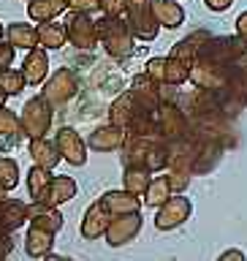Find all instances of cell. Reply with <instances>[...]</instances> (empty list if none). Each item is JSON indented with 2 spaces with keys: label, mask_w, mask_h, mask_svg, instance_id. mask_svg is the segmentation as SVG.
I'll return each mask as SVG.
<instances>
[{
  "label": "cell",
  "mask_w": 247,
  "mask_h": 261,
  "mask_svg": "<svg viewBox=\"0 0 247 261\" xmlns=\"http://www.w3.org/2000/svg\"><path fill=\"white\" fill-rule=\"evenodd\" d=\"M98 22V44L106 49V55L125 60L136 49V36L128 28L125 16H101Z\"/></svg>",
  "instance_id": "obj_1"
},
{
  "label": "cell",
  "mask_w": 247,
  "mask_h": 261,
  "mask_svg": "<svg viewBox=\"0 0 247 261\" xmlns=\"http://www.w3.org/2000/svg\"><path fill=\"white\" fill-rule=\"evenodd\" d=\"M193 163H196V142L193 136H185L179 142L169 144V166H166V177L171 182L174 193H185V188L190 185L193 174Z\"/></svg>",
  "instance_id": "obj_2"
},
{
  "label": "cell",
  "mask_w": 247,
  "mask_h": 261,
  "mask_svg": "<svg viewBox=\"0 0 247 261\" xmlns=\"http://www.w3.org/2000/svg\"><path fill=\"white\" fill-rule=\"evenodd\" d=\"M19 120H22V130L28 139L46 136L49 128H52V120H54V106L38 93V95H33L30 101H24L22 112H19Z\"/></svg>",
  "instance_id": "obj_3"
},
{
  "label": "cell",
  "mask_w": 247,
  "mask_h": 261,
  "mask_svg": "<svg viewBox=\"0 0 247 261\" xmlns=\"http://www.w3.org/2000/svg\"><path fill=\"white\" fill-rule=\"evenodd\" d=\"M204 57L215 60L220 65H242L247 63V38L236 36H212L207 46L201 49Z\"/></svg>",
  "instance_id": "obj_4"
},
{
  "label": "cell",
  "mask_w": 247,
  "mask_h": 261,
  "mask_svg": "<svg viewBox=\"0 0 247 261\" xmlns=\"http://www.w3.org/2000/svg\"><path fill=\"white\" fill-rule=\"evenodd\" d=\"M125 22L139 41H155L160 33V24L152 11V0H128Z\"/></svg>",
  "instance_id": "obj_5"
},
{
  "label": "cell",
  "mask_w": 247,
  "mask_h": 261,
  "mask_svg": "<svg viewBox=\"0 0 247 261\" xmlns=\"http://www.w3.org/2000/svg\"><path fill=\"white\" fill-rule=\"evenodd\" d=\"M41 95L52 106H63L79 95V76L71 68H57L44 85H41Z\"/></svg>",
  "instance_id": "obj_6"
},
{
  "label": "cell",
  "mask_w": 247,
  "mask_h": 261,
  "mask_svg": "<svg viewBox=\"0 0 247 261\" xmlns=\"http://www.w3.org/2000/svg\"><path fill=\"white\" fill-rule=\"evenodd\" d=\"M65 33L71 46H76L79 52H93L98 46V22L93 19V14L71 11L65 16Z\"/></svg>",
  "instance_id": "obj_7"
},
{
  "label": "cell",
  "mask_w": 247,
  "mask_h": 261,
  "mask_svg": "<svg viewBox=\"0 0 247 261\" xmlns=\"http://www.w3.org/2000/svg\"><path fill=\"white\" fill-rule=\"evenodd\" d=\"M155 120H158V130L160 136L166 139V144L179 142L190 134V122H187V112L182 109V103H160V109L155 112Z\"/></svg>",
  "instance_id": "obj_8"
},
{
  "label": "cell",
  "mask_w": 247,
  "mask_h": 261,
  "mask_svg": "<svg viewBox=\"0 0 247 261\" xmlns=\"http://www.w3.org/2000/svg\"><path fill=\"white\" fill-rule=\"evenodd\" d=\"M228 68L231 65H220L209 57L199 55L190 63V85L199 90H223L228 85Z\"/></svg>",
  "instance_id": "obj_9"
},
{
  "label": "cell",
  "mask_w": 247,
  "mask_h": 261,
  "mask_svg": "<svg viewBox=\"0 0 247 261\" xmlns=\"http://www.w3.org/2000/svg\"><path fill=\"white\" fill-rule=\"evenodd\" d=\"M144 71L150 73L155 82H160V85H174V87H182L185 82H190V65H185L182 60H177V57H150L144 65Z\"/></svg>",
  "instance_id": "obj_10"
},
{
  "label": "cell",
  "mask_w": 247,
  "mask_h": 261,
  "mask_svg": "<svg viewBox=\"0 0 247 261\" xmlns=\"http://www.w3.org/2000/svg\"><path fill=\"white\" fill-rule=\"evenodd\" d=\"M190 215H193V201L185 193H171V199L163 207H158L155 228L158 231H171V228H179L185 220H190Z\"/></svg>",
  "instance_id": "obj_11"
},
{
  "label": "cell",
  "mask_w": 247,
  "mask_h": 261,
  "mask_svg": "<svg viewBox=\"0 0 247 261\" xmlns=\"http://www.w3.org/2000/svg\"><path fill=\"white\" fill-rule=\"evenodd\" d=\"M142 223H144L142 212H125V215H114L112 223H109V228H106V234H103L106 245H109V248H122V245L133 242L136 237H139V231H142Z\"/></svg>",
  "instance_id": "obj_12"
},
{
  "label": "cell",
  "mask_w": 247,
  "mask_h": 261,
  "mask_svg": "<svg viewBox=\"0 0 247 261\" xmlns=\"http://www.w3.org/2000/svg\"><path fill=\"white\" fill-rule=\"evenodd\" d=\"M54 144H57V152H60V158L65 163H71V166H85L87 163V142L81 139V134L76 128H68L63 125L60 130L54 134Z\"/></svg>",
  "instance_id": "obj_13"
},
{
  "label": "cell",
  "mask_w": 247,
  "mask_h": 261,
  "mask_svg": "<svg viewBox=\"0 0 247 261\" xmlns=\"http://www.w3.org/2000/svg\"><path fill=\"white\" fill-rule=\"evenodd\" d=\"M160 134H155V136H133V134H128L125 139V144L120 147V158H122V166H144L147 169V161H150V152H152V147L160 142ZM166 142V139H163Z\"/></svg>",
  "instance_id": "obj_14"
},
{
  "label": "cell",
  "mask_w": 247,
  "mask_h": 261,
  "mask_svg": "<svg viewBox=\"0 0 247 261\" xmlns=\"http://www.w3.org/2000/svg\"><path fill=\"white\" fill-rule=\"evenodd\" d=\"M128 93L136 98V103L142 106V109H150V112H158L163 98H160V82H155L147 71L136 73L133 79H130V87Z\"/></svg>",
  "instance_id": "obj_15"
},
{
  "label": "cell",
  "mask_w": 247,
  "mask_h": 261,
  "mask_svg": "<svg viewBox=\"0 0 247 261\" xmlns=\"http://www.w3.org/2000/svg\"><path fill=\"white\" fill-rule=\"evenodd\" d=\"M112 218H114V215L103 207L101 199L93 201V204L85 210V215H81V223H79L81 237H85V240H90V242L101 240V237L106 234V228H109V223H112Z\"/></svg>",
  "instance_id": "obj_16"
},
{
  "label": "cell",
  "mask_w": 247,
  "mask_h": 261,
  "mask_svg": "<svg viewBox=\"0 0 247 261\" xmlns=\"http://www.w3.org/2000/svg\"><path fill=\"white\" fill-rule=\"evenodd\" d=\"M193 142H196V163H193V174H196V177L212 174V171L220 166V161H223L226 147L220 144V142H209V139H196V136H193Z\"/></svg>",
  "instance_id": "obj_17"
},
{
  "label": "cell",
  "mask_w": 247,
  "mask_h": 261,
  "mask_svg": "<svg viewBox=\"0 0 247 261\" xmlns=\"http://www.w3.org/2000/svg\"><path fill=\"white\" fill-rule=\"evenodd\" d=\"M125 139H128V130L109 122V125H101V128H95L93 134H90L87 147L95 150V152H117L120 147L125 144Z\"/></svg>",
  "instance_id": "obj_18"
},
{
  "label": "cell",
  "mask_w": 247,
  "mask_h": 261,
  "mask_svg": "<svg viewBox=\"0 0 247 261\" xmlns=\"http://www.w3.org/2000/svg\"><path fill=\"white\" fill-rule=\"evenodd\" d=\"M30 223V204L22 199H6L0 204V231L14 234L16 228Z\"/></svg>",
  "instance_id": "obj_19"
},
{
  "label": "cell",
  "mask_w": 247,
  "mask_h": 261,
  "mask_svg": "<svg viewBox=\"0 0 247 261\" xmlns=\"http://www.w3.org/2000/svg\"><path fill=\"white\" fill-rule=\"evenodd\" d=\"M76 193H79L76 179L68 177V174H54L52 182H49V188H46V193L41 196V204L63 207V204H68L71 199H76Z\"/></svg>",
  "instance_id": "obj_20"
},
{
  "label": "cell",
  "mask_w": 247,
  "mask_h": 261,
  "mask_svg": "<svg viewBox=\"0 0 247 261\" xmlns=\"http://www.w3.org/2000/svg\"><path fill=\"white\" fill-rule=\"evenodd\" d=\"M209 38H212V30H204V28L187 33L185 38H179L177 44H174V49H171V57H177V60H182L185 65H190L196 57L201 55V49L207 46Z\"/></svg>",
  "instance_id": "obj_21"
},
{
  "label": "cell",
  "mask_w": 247,
  "mask_h": 261,
  "mask_svg": "<svg viewBox=\"0 0 247 261\" xmlns=\"http://www.w3.org/2000/svg\"><path fill=\"white\" fill-rule=\"evenodd\" d=\"M22 73H24V79H28V85L30 87H38V85H44V82L49 79V55H46V49H30L28 55H24V60H22Z\"/></svg>",
  "instance_id": "obj_22"
},
{
  "label": "cell",
  "mask_w": 247,
  "mask_h": 261,
  "mask_svg": "<svg viewBox=\"0 0 247 261\" xmlns=\"http://www.w3.org/2000/svg\"><path fill=\"white\" fill-rule=\"evenodd\" d=\"M65 218L60 207H49V204H41V201H30V223L28 226H38L44 231H52L57 234L63 228Z\"/></svg>",
  "instance_id": "obj_23"
},
{
  "label": "cell",
  "mask_w": 247,
  "mask_h": 261,
  "mask_svg": "<svg viewBox=\"0 0 247 261\" xmlns=\"http://www.w3.org/2000/svg\"><path fill=\"white\" fill-rule=\"evenodd\" d=\"M103 207L112 212V215H125V212H142V196L125 191V188H120V191H106L101 196Z\"/></svg>",
  "instance_id": "obj_24"
},
{
  "label": "cell",
  "mask_w": 247,
  "mask_h": 261,
  "mask_svg": "<svg viewBox=\"0 0 247 261\" xmlns=\"http://www.w3.org/2000/svg\"><path fill=\"white\" fill-rule=\"evenodd\" d=\"M139 112H142V106H139L136 98L125 90V93H120L112 101V106H109V122H112V125H120V128H128Z\"/></svg>",
  "instance_id": "obj_25"
},
{
  "label": "cell",
  "mask_w": 247,
  "mask_h": 261,
  "mask_svg": "<svg viewBox=\"0 0 247 261\" xmlns=\"http://www.w3.org/2000/svg\"><path fill=\"white\" fill-rule=\"evenodd\" d=\"M28 155L33 158V163H38V166L44 169H54L57 163H60V152H57V144L54 139H46V136H36L28 142Z\"/></svg>",
  "instance_id": "obj_26"
},
{
  "label": "cell",
  "mask_w": 247,
  "mask_h": 261,
  "mask_svg": "<svg viewBox=\"0 0 247 261\" xmlns=\"http://www.w3.org/2000/svg\"><path fill=\"white\" fill-rule=\"evenodd\" d=\"M6 41L14 49L30 52V49L38 46V28L36 24H28V22H11V24H6Z\"/></svg>",
  "instance_id": "obj_27"
},
{
  "label": "cell",
  "mask_w": 247,
  "mask_h": 261,
  "mask_svg": "<svg viewBox=\"0 0 247 261\" xmlns=\"http://www.w3.org/2000/svg\"><path fill=\"white\" fill-rule=\"evenodd\" d=\"M54 248V234L52 231H44L38 226H30L28 234H24V253L30 258H46Z\"/></svg>",
  "instance_id": "obj_28"
},
{
  "label": "cell",
  "mask_w": 247,
  "mask_h": 261,
  "mask_svg": "<svg viewBox=\"0 0 247 261\" xmlns=\"http://www.w3.org/2000/svg\"><path fill=\"white\" fill-rule=\"evenodd\" d=\"M152 11L160 28L177 30L179 24H185V8L179 6V0H152Z\"/></svg>",
  "instance_id": "obj_29"
},
{
  "label": "cell",
  "mask_w": 247,
  "mask_h": 261,
  "mask_svg": "<svg viewBox=\"0 0 247 261\" xmlns=\"http://www.w3.org/2000/svg\"><path fill=\"white\" fill-rule=\"evenodd\" d=\"M22 139H24V130H22L19 114L8 109V106H0V147L19 144Z\"/></svg>",
  "instance_id": "obj_30"
},
{
  "label": "cell",
  "mask_w": 247,
  "mask_h": 261,
  "mask_svg": "<svg viewBox=\"0 0 247 261\" xmlns=\"http://www.w3.org/2000/svg\"><path fill=\"white\" fill-rule=\"evenodd\" d=\"M38 28V46L41 49H63L65 41H68V33H65V22H41Z\"/></svg>",
  "instance_id": "obj_31"
},
{
  "label": "cell",
  "mask_w": 247,
  "mask_h": 261,
  "mask_svg": "<svg viewBox=\"0 0 247 261\" xmlns=\"http://www.w3.org/2000/svg\"><path fill=\"white\" fill-rule=\"evenodd\" d=\"M63 11H68L65 0H30L28 3V16L33 22H54Z\"/></svg>",
  "instance_id": "obj_32"
},
{
  "label": "cell",
  "mask_w": 247,
  "mask_h": 261,
  "mask_svg": "<svg viewBox=\"0 0 247 261\" xmlns=\"http://www.w3.org/2000/svg\"><path fill=\"white\" fill-rule=\"evenodd\" d=\"M152 182V171L144 166H122V188L136 196H144V191Z\"/></svg>",
  "instance_id": "obj_33"
},
{
  "label": "cell",
  "mask_w": 247,
  "mask_h": 261,
  "mask_svg": "<svg viewBox=\"0 0 247 261\" xmlns=\"http://www.w3.org/2000/svg\"><path fill=\"white\" fill-rule=\"evenodd\" d=\"M52 169H44V166H38V163H33V166L28 169V193H30V199L33 201H41V196L46 193V188L49 182H52Z\"/></svg>",
  "instance_id": "obj_34"
},
{
  "label": "cell",
  "mask_w": 247,
  "mask_h": 261,
  "mask_svg": "<svg viewBox=\"0 0 247 261\" xmlns=\"http://www.w3.org/2000/svg\"><path fill=\"white\" fill-rule=\"evenodd\" d=\"M171 182H169V177H152V182H150V188L144 191V196H142V201L147 204V207H163L169 199H171Z\"/></svg>",
  "instance_id": "obj_35"
},
{
  "label": "cell",
  "mask_w": 247,
  "mask_h": 261,
  "mask_svg": "<svg viewBox=\"0 0 247 261\" xmlns=\"http://www.w3.org/2000/svg\"><path fill=\"white\" fill-rule=\"evenodd\" d=\"M24 85H28V79H24V73L22 68H6V71H0V90L11 98V95H19Z\"/></svg>",
  "instance_id": "obj_36"
},
{
  "label": "cell",
  "mask_w": 247,
  "mask_h": 261,
  "mask_svg": "<svg viewBox=\"0 0 247 261\" xmlns=\"http://www.w3.org/2000/svg\"><path fill=\"white\" fill-rule=\"evenodd\" d=\"M0 185L6 191H14L19 185V163L8 155H0Z\"/></svg>",
  "instance_id": "obj_37"
},
{
  "label": "cell",
  "mask_w": 247,
  "mask_h": 261,
  "mask_svg": "<svg viewBox=\"0 0 247 261\" xmlns=\"http://www.w3.org/2000/svg\"><path fill=\"white\" fill-rule=\"evenodd\" d=\"M128 0H101V14L103 16H125Z\"/></svg>",
  "instance_id": "obj_38"
},
{
  "label": "cell",
  "mask_w": 247,
  "mask_h": 261,
  "mask_svg": "<svg viewBox=\"0 0 247 261\" xmlns=\"http://www.w3.org/2000/svg\"><path fill=\"white\" fill-rule=\"evenodd\" d=\"M68 11H81V14H93L101 11V0H65Z\"/></svg>",
  "instance_id": "obj_39"
},
{
  "label": "cell",
  "mask_w": 247,
  "mask_h": 261,
  "mask_svg": "<svg viewBox=\"0 0 247 261\" xmlns=\"http://www.w3.org/2000/svg\"><path fill=\"white\" fill-rule=\"evenodd\" d=\"M14 55H16V49L3 38V41H0V71L11 68V65H14Z\"/></svg>",
  "instance_id": "obj_40"
},
{
  "label": "cell",
  "mask_w": 247,
  "mask_h": 261,
  "mask_svg": "<svg viewBox=\"0 0 247 261\" xmlns=\"http://www.w3.org/2000/svg\"><path fill=\"white\" fill-rule=\"evenodd\" d=\"M11 250H14V237L0 231V261H6L8 256H11Z\"/></svg>",
  "instance_id": "obj_41"
},
{
  "label": "cell",
  "mask_w": 247,
  "mask_h": 261,
  "mask_svg": "<svg viewBox=\"0 0 247 261\" xmlns=\"http://www.w3.org/2000/svg\"><path fill=\"white\" fill-rule=\"evenodd\" d=\"M204 6H207L209 11H215V14H223L234 6V0H204Z\"/></svg>",
  "instance_id": "obj_42"
},
{
  "label": "cell",
  "mask_w": 247,
  "mask_h": 261,
  "mask_svg": "<svg viewBox=\"0 0 247 261\" xmlns=\"http://www.w3.org/2000/svg\"><path fill=\"white\" fill-rule=\"evenodd\" d=\"M217 261H247V256H244V253H242L239 248H231V250H226Z\"/></svg>",
  "instance_id": "obj_43"
},
{
  "label": "cell",
  "mask_w": 247,
  "mask_h": 261,
  "mask_svg": "<svg viewBox=\"0 0 247 261\" xmlns=\"http://www.w3.org/2000/svg\"><path fill=\"white\" fill-rule=\"evenodd\" d=\"M236 33H239L242 38H247V11H242L236 16Z\"/></svg>",
  "instance_id": "obj_44"
},
{
  "label": "cell",
  "mask_w": 247,
  "mask_h": 261,
  "mask_svg": "<svg viewBox=\"0 0 247 261\" xmlns=\"http://www.w3.org/2000/svg\"><path fill=\"white\" fill-rule=\"evenodd\" d=\"M44 261H76V258H71V256H57V253H49V256Z\"/></svg>",
  "instance_id": "obj_45"
},
{
  "label": "cell",
  "mask_w": 247,
  "mask_h": 261,
  "mask_svg": "<svg viewBox=\"0 0 247 261\" xmlns=\"http://www.w3.org/2000/svg\"><path fill=\"white\" fill-rule=\"evenodd\" d=\"M6 199H8V191H6V188H3V185H0V204H3Z\"/></svg>",
  "instance_id": "obj_46"
},
{
  "label": "cell",
  "mask_w": 247,
  "mask_h": 261,
  "mask_svg": "<svg viewBox=\"0 0 247 261\" xmlns=\"http://www.w3.org/2000/svg\"><path fill=\"white\" fill-rule=\"evenodd\" d=\"M6 101H8V95L3 93V90H0V106H6Z\"/></svg>",
  "instance_id": "obj_47"
},
{
  "label": "cell",
  "mask_w": 247,
  "mask_h": 261,
  "mask_svg": "<svg viewBox=\"0 0 247 261\" xmlns=\"http://www.w3.org/2000/svg\"><path fill=\"white\" fill-rule=\"evenodd\" d=\"M3 38H6V24L0 22V41H3Z\"/></svg>",
  "instance_id": "obj_48"
},
{
  "label": "cell",
  "mask_w": 247,
  "mask_h": 261,
  "mask_svg": "<svg viewBox=\"0 0 247 261\" xmlns=\"http://www.w3.org/2000/svg\"><path fill=\"white\" fill-rule=\"evenodd\" d=\"M24 3H30V0H24Z\"/></svg>",
  "instance_id": "obj_49"
}]
</instances>
